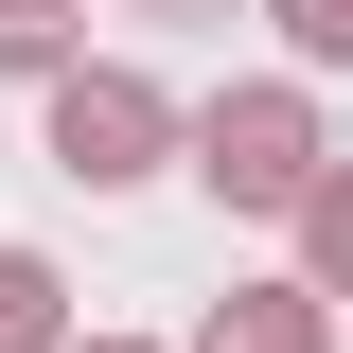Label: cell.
I'll return each instance as SVG.
<instances>
[{"instance_id":"cell-1","label":"cell","mask_w":353,"mask_h":353,"mask_svg":"<svg viewBox=\"0 0 353 353\" xmlns=\"http://www.w3.org/2000/svg\"><path fill=\"white\" fill-rule=\"evenodd\" d=\"M194 176H212L230 212H283V230H301V194L336 176V124H318V88H301V71L212 88V106H194Z\"/></svg>"},{"instance_id":"cell-2","label":"cell","mask_w":353,"mask_h":353,"mask_svg":"<svg viewBox=\"0 0 353 353\" xmlns=\"http://www.w3.org/2000/svg\"><path fill=\"white\" fill-rule=\"evenodd\" d=\"M194 159V124H176V88L124 71V53H88V71H53V176H88V194H124V176Z\"/></svg>"},{"instance_id":"cell-3","label":"cell","mask_w":353,"mask_h":353,"mask_svg":"<svg viewBox=\"0 0 353 353\" xmlns=\"http://www.w3.org/2000/svg\"><path fill=\"white\" fill-rule=\"evenodd\" d=\"M194 353H336V301H318V283H230V301L194 318Z\"/></svg>"},{"instance_id":"cell-4","label":"cell","mask_w":353,"mask_h":353,"mask_svg":"<svg viewBox=\"0 0 353 353\" xmlns=\"http://www.w3.org/2000/svg\"><path fill=\"white\" fill-rule=\"evenodd\" d=\"M0 71H18V88L88 71V0H0Z\"/></svg>"},{"instance_id":"cell-5","label":"cell","mask_w":353,"mask_h":353,"mask_svg":"<svg viewBox=\"0 0 353 353\" xmlns=\"http://www.w3.org/2000/svg\"><path fill=\"white\" fill-rule=\"evenodd\" d=\"M0 353H71V283H53V248H0Z\"/></svg>"},{"instance_id":"cell-6","label":"cell","mask_w":353,"mask_h":353,"mask_svg":"<svg viewBox=\"0 0 353 353\" xmlns=\"http://www.w3.org/2000/svg\"><path fill=\"white\" fill-rule=\"evenodd\" d=\"M301 283H318V301H353V159L301 194Z\"/></svg>"},{"instance_id":"cell-7","label":"cell","mask_w":353,"mask_h":353,"mask_svg":"<svg viewBox=\"0 0 353 353\" xmlns=\"http://www.w3.org/2000/svg\"><path fill=\"white\" fill-rule=\"evenodd\" d=\"M265 18H283V53H301V71H353V0H265Z\"/></svg>"},{"instance_id":"cell-8","label":"cell","mask_w":353,"mask_h":353,"mask_svg":"<svg viewBox=\"0 0 353 353\" xmlns=\"http://www.w3.org/2000/svg\"><path fill=\"white\" fill-rule=\"evenodd\" d=\"M71 353H159V336H71Z\"/></svg>"},{"instance_id":"cell-9","label":"cell","mask_w":353,"mask_h":353,"mask_svg":"<svg viewBox=\"0 0 353 353\" xmlns=\"http://www.w3.org/2000/svg\"><path fill=\"white\" fill-rule=\"evenodd\" d=\"M159 18H230V0H159Z\"/></svg>"}]
</instances>
